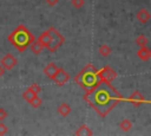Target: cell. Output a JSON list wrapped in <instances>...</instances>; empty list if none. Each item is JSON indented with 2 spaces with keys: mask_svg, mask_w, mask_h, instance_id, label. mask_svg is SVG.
Masks as SVG:
<instances>
[{
  "mask_svg": "<svg viewBox=\"0 0 151 136\" xmlns=\"http://www.w3.org/2000/svg\"><path fill=\"white\" fill-rule=\"evenodd\" d=\"M137 56L139 59L144 60V61H147L150 58H151V50L146 46H143V47H139L138 52H137Z\"/></svg>",
  "mask_w": 151,
  "mask_h": 136,
  "instance_id": "cell-9",
  "label": "cell"
},
{
  "mask_svg": "<svg viewBox=\"0 0 151 136\" xmlns=\"http://www.w3.org/2000/svg\"><path fill=\"white\" fill-rule=\"evenodd\" d=\"M150 18H151V14H150V12H149L147 9H145V8L139 9L138 13H137V19H138V21L142 22V24H146V22L150 20Z\"/></svg>",
  "mask_w": 151,
  "mask_h": 136,
  "instance_id": "cell-10",
  "label": "cell"
},
{
  "mask_svg": "<svg viewBox=\"0 0 151 136\" xmlns=\"http://www.w3.org/2000/svg\"><path fill=\"white\" fill-rule=\"evenodd\" d=\"M58 112H59V115H61L63 117H66L67 115H70L71 114V111H72V109H71V106H70V104H67V103H61L59 106H58Z\"/></svg>",
  "mask_w": 151,
  "mask_h": 136,
  "instance_id": "cell-13",
  "label": "cell"
},
{
  "mask_svg": "<svg viewBox=\"0 0 151 136\" xmlns=\"http://www.w3.org/2000/svg\"><path fill=\"white\" fill-rule=\"evenodd\" d=\"M74 82L84 91H88L96 88L101 80L98 76V69L91 63H88L85 67L81 69V71L77 76H74Z\"/></svg>",
  "mask_w": 151,
  "mask_h": 136,
  "instance_id": "cell-2",
  "label": "cell"
},
{
  "mask_svg": "<svg viewBox=\"0 0 151 136\" xmlns=\"http://www.w3.org/2000/svg\"><path fill=\"white\" fill-rule=\"evenodd\" d=\"M52 80H53L58 86H63V85H65V84L70 80V75H68V72H66L63 67H58L55 75L52 77Z\"/></svg>",
  "mask_w": 151,
  "mask_h": 136,
  "instance_id": "cell-6",
  "label": "cell"
},
{
  "mask_svg": "<svg viewBox=\"0 0 151 136\" xmlns=\"http://www.w3.org/2000/svg\"><path fill=\"white\" fill-rule=\"evenodd\" d=\"M119 127H120V129H122L123 131H129V130L132 128V123H131L130 119L125 118V119H123V121L119 123Z\"/></svg>",
  "mask_w": 151,
  "mask_h": 136,
  "instance_id": "cell-17",
  "label": "cell"
},
{
  "mask_svg": "<svg viewBox=\"0 0 151 136\" xmlns=\"http://www.w3.org/2000/svg\"><path fill=\"white\" fill-rule=\"evenodd\" d=\"M57 70H58V66H57L53 61H51L50 64H47V65L44 67V73H45L47 77H50V78L52 79V77L55 75Z\"/></svg>",
  "mask_w": 151,
  "mask_h": 136,
  "instance_id": "cell-11",
  "label": "cell"
},
{
  "mask_svg": "<svg viewBox=\"0 0 151 136\" xmlns=\"http://www.w3.org/2000/svg\"><path fill=\"white\" fill-rule=\"evenodd\" d=\"M35 95H37V93H34L31 89H27V90H25V92L22 93V98H24L26 102H28V103H29V101H31Z\"/></svg>",
  "mask_w": 151,
  "mask_h": 136,
  "instance_id": "cell-19",
  "label": "cell"
},
{
  "mask_svg": "<svg viewBox=\"0 0 151 136\" xmlns=\"http://www.w3.org/2000/svg\"><path fill=\"white\" fill-rule=\"evenodd\" d=\"M17 59H15V57L12 54V53H7V54H5L4 57H2V59L0 60V64H1V66L5 69V70H12L15 65H17Z\"/></svg>",
  "mask_w": 151,
  "mask_h": 136,
  "instance_id": "cell-7",
  "label": "cell"
},
{
  "mask_svg": "<svg viewBox=\"0 0 151 136\" xmlns=\"http://www.w3.org/2000/svg\"><path fill=\"white\" fill-rule=\"evenodd\" d=\"M48 32H50V41H48V45H47L46 48H47L50 52H54V51H57V48H59V47L64 44L65 38H64V35H63L59 31H57V28H54V27H50V28H48Z\"/></svg>",
  "mask_w": 151,
  "mask_h": 136,
  "instance_id": "cell-4",
  "label": "cell"
},
{
  "mask_svg": "<svg viewBox=\"0 0 151 136\" xmlns=\"http://www.w3.org/2000/svg\"><path fill=\"white\" fill-rule=\"evenodd\" d=\"M84 4H85V0H72V5H73V7L77 8V9L81 8V7L84 6Z\"/></svg>",
  "mask_w": 151,
  "mask_h": 136,
  "instance_id": "cell-21",
  "label": "cell"
},
{
  "mask_svg": "<svg viewBox=\"0 0 151 136\" xmlns=\"http://www.w3.org/2000/svg\"><path fill=\"white\" fill-rule=\"evenodd\" d=\"M129 102H130L132 105H134V106H139V105H142L143 103H146L144 96H143L138 90H136V91L132 92V95L129 97Z\"/></svg>",
  "mask_w": 151,
  "mask_h": 136,
  "instance_id": "cell-8",
  "label": "cell"
},
{
  "mask_svg": "<svg viewBox=\"0 0 151 136\" xmlns=\"http://www.w3.org/2000/svg\"><path fill=\"white\" fill-rule=\"evenodd\" d=\"M123 99V95L111 83L103 80L96 88L85 91L84 95V101L101 117L107 116Z\"/></svg>",
  "mask_w": 151,
  "mask_h": 136,
  "instance_id": "cell-1",
  "label": "cell"
},
{
  "mask_svg": "<svg viewBox=\"0 0 151 136\" xmlns=\"http://www.w3.org/2000/svg\"><path fill=\"white\" fill-rule=\"evenodd\" d=\"M46 2H47V5H50V6H54V5H57L58 2H59V0H45Z\"/></svg>",
  "mask_w": 151,
  "mask_h": 136,
  "instance_id": "cell-25",
  "label": "cell"
},
{
  "mask_svg": "<svg viewBox=\"0 0 151 136\" xmlns=\"http://www.w3.org/2000/svg\"><path fill=\"white\" fill-rule=\"evenodd\" d=\"M147 43H149V40H147V38H146L144 34H140V35H138V37L136 38V44H137L139 47L146 46Z\"/></svg>",
  "mask_w": 151,
  "mask_h": 136,
  "instance_id": "cell-18",
  "label": "cell"
},
{
  "mask_svg": "<svg viewBox=\"0 0 151 136\" xmlns=\"http://www.w3.org/2000/svg\"><path fill=\"white\" fill-rule=\"evenodd\" d=\"M7 117V111L4 108H0V122H2Z\"/></svg>",
  "mask_w": 151,
  "mask_h": 136,
  "instance_id": "cell-24",
  "label": "cell"
},
{
  "mask_svg": "<svg viewBox=\"0 0 151 136\" xmlns=\"http://www.w3.org/2000/svg\"><path fill=\"white\" fill-rule=\"evenodd\" d=\"M76 135H78V136H85V135L91 136V135H93V131H92L86 124H81V125L76 130Z\"/></svg>",
  "mask_w": 151,
  "mask_h": 136,
  "instance_id": "cell-14",
  "label": "cell"
},
{
  "mask_svg": "<svg viewBox=\"0 0 151 136\" xmlns=\"http://www.w3.org/2000/svg\"><path fill=\"white\" fill-rule=\"evenodd\" d=\"M5 72H6V70H5V69L1 66V64H0V77H2V76L5 75Z\"/></svg>",
  "mask_w": 151,
  "mask_h": 136,
  "instance_id": "cell-26",
  "label": "cell"
},
{
  "mask_svg": "<svg viewBox=\"0 0 151 136\" xmlns=\"http://www.w3.org/2000/svg\"><path fill=\"white\" fill-rule=\"evenodd\" d=\"M29 48H31V51L34 53V54H39V53H41V51L45 48L44 47V45L37 39H34L32 43H31V45H29Z\"/></svg>",
  "mask_w": 151,
  "mask_h": 136,
  "instance_id": "cell-12",
  "label": "cell"
},
{
  "mask_svg": "<svg viewBox=\"0 0 151 136\" xmlns=\"http://www.w3.org/2000/svg\"><path fill=\"white\" fill-rule=\"evenodd\" d=\"M29 104L33 106V108H39L41 104H42V99L40 97H38V95H35L31 101H29Z\"/></svg>",
  "mask_w": 151,
  "mask_h": 136,
  "instance_id": "cell-20",
  "label": "cell"
},
{
  "mask_svg": "<svg viewBox=\"0 0 151 136\" xmlns=\"http://www.w3.org/2000/svg\"><path fill=\"white\" fill-rule=\"evenodd\" d=\"M7 132H8V128L4 123L0 122V135H6Z\"/></svg>",
  "mask_w": 151,
  "mask_h": 136,
  "instance_id": "cell-23",
  "label": "cell"
},
{
  "mask_svg": "<svg viewBox=\"0 0 151 136\" xmlns=\"http://www.w3.org/2000/svg\"><path fill=\"white\" fill-rule=\"evenodd\" d=\"M7 39L19 52H24L35 39V37L24 25H19L14 31L9 33Z\"/></svg>",
  "mask_w": 151,
  "mask_h": 136,
  "instance_id": "cell-3",
  "label": "cell"
},
{
  "mask_svg": "<svg viewBox=\"0 0 151 136\" xmlns=\"http://www.w3.org/2000/svg\"><path fill=\"white\" fill-rule=\"evenodd\" d=\"M111 52H112V50H111V47H110L107 44H104V45H101V46L99 47V54H100L101 57H107Z\"/></svg>",
  "mask_w": 151,
  "mask_h": 136,
  "instance_id": "cell-16",
  "label": "cell"
},
{
  "mask_svg": "<svg viewBox=\"0 0 151 136\" xmlns=\"http://www.w3.org/2000/svg\"><path fill=\"white\" fill-rule=\"evenodd\" d=\"M98 76H99L100 80L111 83L112 80H114V79L117 78L118 73H117V71H114L111 66H104L103 69L98 70Z\"/></svg>",
  "mask_w": 151,
  "mask_h": 136,
  "instance_id": "cell-5",
  "label": "cell"
},
{
  "mask_svg": "<svg viewBox=\"0 0 151 136\" xmlns=\"http://www.w3.org/2000/svg\"><path fill=\"white\" fill-rule=\"evenodd\" d=\"M38 40L44 45V47H47L48 41H50V32H48V30H47V31H45V32H42V33L39 35Z\"/></svg>",
  "mask_w": 151,
  "mask_h": 136,
  "instance_id": "cell-15",
  "label": "cell"
},
{
  "mask_svg": "<svg viewBox=\"0 0 151 136\" xmlns=\"http://www.w3.org/2000/svg\"><path fill=\"white\" fill-rule=\"evenodd\" d=\"M28 89H31V90H32L34 93H37V95H38V93L41 91V86H40L39 84H37V83H33V84H32V85H31Z\"/></svg>",
  "mask_w": 151,
  "mask_h": 136,
  "instance_id": "cell-22",
  "label": "cell"
}]
</instances>
